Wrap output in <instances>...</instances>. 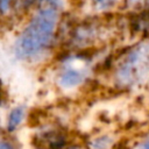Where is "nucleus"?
<instances>
[{
    "mask_svg": "<svg viewBox=\"0 0 149 149\" xmlns=\"http://www.w3.org/2000/svg\"><path fill=\"white\" fill-rule=\"evenodd\" d=\"M137 149H149V139H147L146 141H143V142L139 146Z\"/></svg>",
    "mask_w": 149,
    "mask_h": 149,
    "instance_id": "11",
    "label": "nucleus"
},
{
    "mask_svg": "<svg viewBox=\"0 0 149 149\" xmlns=\"http://www.w3.org/2000/svg\"><path fill=\"white\" fill-rule=\"evenodd\" d=\"M27 116V111L24 106H16L13 107L8 115H7V120H6V132L12 134L14 133L20 126L21 123L24 121Z\"/></svg>",
    "mask_w": 149,
    "mask_h": 149,
    "instance_id": "5",
    "label": "nucleus"
},
{
    "mask_svg": "<svg viewBox=\"0 0 149 149\" xmlns=\"http://www.w3.org/2000/svg\"><path fill=\"white\" fill-rule=\"evenodd\" d=\"M61 5V0H37L33 14L13 45V52L19 61H37L54 47L62 17Z\"/></svg>",
    "mask_w": 149,
    "mask_h": 149,
    "instance_id": "1",
    "label": "nucleus"
},
{
    "mask_svg": "<svg viewBox=\"0 0 149 149\" xmlns=\"http://www.w3.org/2000/svg\"><path fill=\"white\" fill-rule=\"evenodd\" d=\"M116 0H93V5L99 9H107L115 3Z\"/></svg>",
    "mask_w": 149,
    "mask_h": 149,
    "instance_id": "7",
    "label": "nucleus"
},
{
    "mask_svg": "<svg viewBox=\"0 0 149 149\" xmlns=\"http://www.w3.org/2000/svg\"><path fill=\"white\" fill-rule=\"evenodd\" d=\"M0 149H16L14 143L8 139H0Z\"/></svg>",
    "mask_w": 149,
    "mask_h": 149,
    "instance_id": "8",
    "label": "nucleus"
},
{
    "mask_svg": "<svg viewBox=\"0 0 149 149\" xmlns=\"http://www.w3.org/2000/svg\"><path fill=\"white\" fill-rule=\"evenodd\" d=\"M111 149H130V147L128 146V143L126 142V141H123V142H118V143H115Z\"/></svg>",
    "mask_w": 149,
    "mask_h": 149,
    "instance_id": "10",
    "label": "nucleus"
},
{
    "mask_svg": "<svg viewBox=\"0 0 149 149\" xmlns=\"http://www.w3.org/2000/svg\"><path fill=\"white\" fill-rule=\"evenodd\" d=\"M64 149H88V147L85 146L84 143H79V142H70Z\"/></svg>",
    "mask_w": 149,
    "mask_h": 149,
    "instance_id": "9",
    "label": "nucleus"
},
{
    "mask_svg": "<svg viewBox=\"0 0 149 149\" xmlns=\"http://www.w3.org/2000/svg\"><path fill=\"white\" fill-rule=\"evenodd\" d=\"M69 143V133L59 125L47 126L31 136V146L34 149H64Z\"/></svg>",
    "mask_w": 149,
    "mask_h": 149,
    "instance_id": "3",
    "label": "nucleus"
},
{
    "mask_svg": "<svg viewBox=\"0 0 149 149\" xmlns=\"http://www.w3.org/2000/svg\"><path fill=\"white\" fill-rule=\"evenodd\" d=\"M87 74V70L84 66H74L64 54L62 57V68L57 74V84L63 90H72L84 84Z\"/></svg>",
    "mask_w": 149,
    "mask_h": 149,
    "instance_id": "4",
    "label": "nucleus"
},
{
    "mask_svg": "<svg viewBox=\"0 0 149 149\" xmlns=\"http://www.w3.org/2000/svg\"><path fill=\"white\" fill-rule=\"evenodd\" d=\"M112 146V139L107 135H102L99 137H95L90 143L88 149H108Z\"/></svg>",
    "mask_w": 149,
    "mask_h": 149,
    "instance_id": "6",
    "label": "nucleus"
},
{
    "mask_svg": "<svg viewBox=\"0 0 149 149\" xmlns=\"http://www.w3.org/2000/svg\"><path fill=\"white\" fill-rule=\"evenodd\" d=\"M114 55L113 78L119 88L141 84L149 74V40L122 48Z\"/></svg>",
    "mask_w": 149,
    "mask_h": 149,
    "instance_id": "2",
    "label": "nucleus"
}]
</instances>
